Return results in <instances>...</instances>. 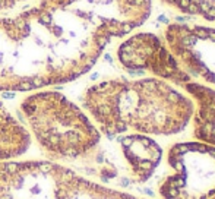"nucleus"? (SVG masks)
Segmentation results:
<instances>
[{"mask_svg":"<svg viewBox=\"0 0 215 199\" xmlns=\"http://www.w3.org/2000/svg\"><path fill=\"white\" fill-rule=\"evenodd\" d=\"M152 0H40L0 16V92L38 91L89 72L113 38L148 21Z\"/></svg>","mask_w":215,"mask_h":199,"instance_id":"nucleus-1","label":"nucleus"},{"mask_svg":"<svg viewBox=\"0 0 215 199\" xmlns=\"http://www.w3.org/2000/svg\"><path fill=\"white\" fill-rule=\"evenodd\" d=\"M82 105L101 135L127 133L171 136L190 123L193 103L186 94L158 78L107 79L82 95Z\"/></svg>","mask_w":215,"mask_h":199,"instance_id":"nucleus-2","label":"nucleus"},{"mask_svg":"<svg viewBox=\"0 0 215 199\" xmlns=\"http://www.w3.org/2000/svg\"><path fill=\"white\" fill-rule=\"evenodd\" d=\"M19 108L31 138L48 161L89 158L101 142L89 116L61 92L38 89L27 95Z\"/></svg>","mask_w":215,"mask_h":199,"instance_id":"nucleus-3","label":"nucleus"},{"mask_svg":"<svg viewBox=\"0 0 215 199\" xmlns=\"http://www.w3.org/2000/svg\"><path fill=\"white\" fill-rule=\"evenodd\" d=\"M0 199H145L44 160L0 161Z\"/></svg>","mask_w":215,"mask_h":199,"instance_id":"nucleus-4","label":"nucleus"},{"mask_svg":"<svg viewBox=\"0 0 215 199\" xmlns=\"http://www.w3.org/2000/svg\"><path fill=\"white\" fill-rule=\"evenodd\" d=\"M170 173L158 183L160 199H215V146L177 142L167 151Z\"/></svg>","mask_w":215,"mask_h":199,"instance_id":"nucleus-5","label":"nucleus"},{"mask_svg":"<svg viewBox=\"0 0 215 199\" xmlns=\"http://www.w3.org/2000/svg\"><path fill=\"white\" fill-rule=\"evenodd\" d=\"M117 60L126 70L146 72L177 88L193 79L170 51L166 41L152 32H138L126 38L117 49Z\"/></svg>","mask_w":215,"mask_h":199,"instance_id":"nucleus-6","label":"nucleus"},{"mask_svg":"<svg viewBox=\"0 0 215 199\" xmlns=\"http://www.w3.org/2000/svg\"><path fill=\"white\" fill-rule=\"evenodd\" d=\"M162 40L193 79L215 88V28L174 22Z\"/></svg>","mask_w":215,"mask_h":199,"instance_id":"nucleus-7","label":"nucleus"},{"mask_svg":"<svg viewBox=\"0 0 215 199\" xmlns=\"http://www.w3.org/2000/svg\"><path fill=\"white\" fill-rule=\"evenodd\" d=\"M121 155L132 177L139 183L148 182L162 160V148L152 136L127 133L120 139Z\"/></svg>","mask_w":215,"mask_h":199,"instance_id":"nucleus-8","label":"nucleus"},{"mask_svg":"<svg viewBox=\"0 0 215 199\" xmlns=\"http://www.w3.org/2000/svg\"><path fill=\"white\" fill-rule=\"evenodd\" d=\"M180 89L193 103L192 136L198 142L215 146V88L190 79Z\"/></svg>","mask_w":215,"mask_h":199,"instance_id":"nucleus-9","label":"nucleus"},{"mask_svg":"<svg viewBox=\"0 0 215 199\" xmlns=\"http://www.w3.org/2000/svg\"><path fill=\"white\" fill-rule=\"evenodd\" d=\"M31 133L0 100V161L22 157L31 145Z\"/></svg>","mask_w":215,"mask_h":199,"instance_id":"nucleus-10","label":"nucleus"},{"mask_svg":"<svg viewBox=\"0 0 215 199\" xmlns=\"http://www.w3.org/2000/svg\"><path fill=\"white\" fill-rule=\"evenodd\" d=\"M164 5L189 16L215 22V0H161Z\"/></svg>","mask_w":215,"mask_h":199,"instance_id":"nucleus-11","label":"nucleus"},{"mask_svg":"<svg viewBox=\"0 0 215 199\" xmlns=\"http://www.w3.org/2000/svg\"><path fill=\"white\" fill-rule=\"evenodd\" d=\"M7 9H11V6H9V3H7V0H0V12L7 11Z\"/></svg>","mask_w":215,"mask_h":199,"instance_id":"nucleus-12","label":"nucleus"},{"mask_svg":"<svg viewBox=\"0 0 215 199\" xmlns=\"http://www.w3.org/2000/svg\"><path fill=\"white\" fill-rule=\"evenodd\" d=\"M21 2H29V0H7V3H9V6H11V7L16 6L18 3H21Z\"/></svg>","mask_w":215,"mask_h":199,"instance_id":"nucleus-13","label":"nucleus"}]
</instances>
